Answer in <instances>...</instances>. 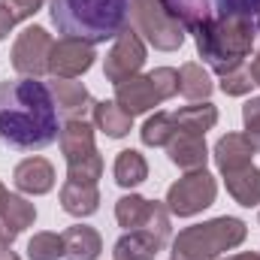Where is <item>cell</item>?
<instances>
[{"label": "cell", "instance_id": "1", "mask_svg": "<svg viewBox=\"0 0 260 260\" xmlns=\"http://www.w3.org/2000/svg\"><path fill=\"white\" fill-rule=\"evenodd\" d=\"M58 109L40 79L0 82V142L15 151H43L58 139Z\"/></svg>", "mask_w": 260, "mask_h": 260}, {"label": "cell", "instance_id": "2", "mask_svg": "<svg viewBox=\"0 0 260 260\" xmlns=\"http://www.w3.org/2000/svg\"><path fill=\"white\" fill-rule=\"evenodd\" d=\"M257 27L260 21L251 15H239V12L221 15L218 12L194 30L197 52L209 70L224 76V73L242 67V61L251 55L254 40H257Z\"/></svg>", "mask_w": 260, "mask_h": 260}, {"label": "cell", "instance_id": "3", "mask_svg": "<svg viewBox=\"0 0 260 260\" xmlns=\"http://www.w3.org/2000/svg\"><path fill=\"white\" fill-rule=\"evenodd\" d=\"M52 24L64 37L97 46L127 30L130 0H52Z\"/></svg>", "mask_w": 260, "mask_h": 260}, {"label": "cell", "instance_id": "4", "mask_svg": "<svg viewBox=\"0 0 260 260\" xmlns=\"http://www.w3.org/2000/svg\"><path fill=\"white\" fill-rule=\"evenodd\" d=\"M248 227L242 218L221 215L179 230V236L173 239V260H221V254L242 245Z\"/></svg>", "mask_w": 260, "mask_h": 260}, {"label": "cell", "instance_id": "5", "mask_svg": "<svg viewBox=\"0 0 260 260\" xmlns=\"http://www.w3.org/2000/svg\"><path fill=\"white\" fill-rule=\"evenodd\" d=\"M130 24L157 52H176L185 43V27L164 9L160 0H130Z\"/></svg>", "mask_w": 260, "mask_h": 260}, {"label": "cell", "instance_id": "6", "mask_svg": "<svg viewBox=\"0 0 260 260\" xmlns=\"http://www.w3.org/2000/svg\"><path fill=\"white\" fill-rule=\"evenodd\" d=\"M218 197V182L212 173L206 170H197V173H188L182 176L179 182L170 185L167 191V209L170 215H179V218H194L203 209H209Z\"/></svg>", "mask_w": 260, "mask_h": 260}, {"label": "cell", "instance_id": "7", "mask_svg": "<svg viewBox=\"0 0 260 260\" xmlns=\"http://www.w3.org/2000/svg\"><path fill=\"white\" fill-rule=\"evenodd\" d=\"M52 46H55V40L49 37L46 27H40V24L24 27L12 43V67H15V73H21L27 79H40L43 73H49Z\"/></svg>", "mask_w": 260, "mask_h": 260}, {"label": "cell", "instance_id": "8", "mask_svg": "<svg viewBox=\"0 0 260 260\" xmlns=\"http://www.w3.org/2000/svg\"><path fill=\"white\" fill-rule=\"evenodd\" d=\"M145 58H148L145 40L136 30L127 27L124 34L115 37V43H112V49H109V55L103 61V76L112 85H118V82H124L130 76H139V70L145 67Z\"/></svg>", "mask_w": 260, "mask_h": 260}, {"label": "cell", "instance_id": "9", "mask_svg": "<svg viewBox=\"0 0 260 260\" xmlns=\"http://www.w3.org/2000/svg\"><path fill=\"white\" fill-rule=\"evenodd\" d=\"M94 46L85 43V40H76V37H61L55 46H52V55H49V73L55 79H76L82 73H88L94 67Z\"/></svg>", "mask_w": 260, "mask_h": 260}, {"label": "cell", "instance_id": "10", "mask_svg": "<svg viewBox=\"0 0 260 260\" xmlns=\"http://www.w3.org/2000/svg\"><path fill=\"white\" fill-rule=\"evenodd\" d=\"M115 103H118L127 115L136 118V115L154 109V106L164 103V100H160V94H157L151 76H130V79H124V82L115 85Z\"/></svg>", "mask_w": 260, "mask_h": 260}, {"label": "cell", "instance_id": "11", "mask_svg": "<svg viewBox=\"0 0 260 260\" xmlns=\"http://www.w3.org/2000/svg\"><path fill=\"white\" fill-rule=\"evenodd\" d=\"M49 91H52V100H55V109L58 115L70 118H85L88 112H94V100L88 94V88L82 82H73V79H52L49 82Z\"/></svg>", "mask_w": 260, "mask_h": 260}, {"label": "cell", "instance_id": "12", "mask_svg": "<svg viewBox=\"0 0 260 260\" xmlns=\"http://www.w3.org/2000/svg\"><path fill=\"white\" fill-rule=\"evenodd\" d=\"M12 182L21 194L30 197H43L55 188V167L46 157H24L21 164H15L12 170Z\"/></svg>", "mask_w": 260, "mask_h": 260}, {"label": "cell", "instance_id": "13", "mask_svg": "<svg viewBox=\"0 0 260 260\" xmlns=\"http://www.w3.org/2000/svg\"><path fill=\"white\" fill-rule=\"evenodd\" d=\"M221 176L224 173H233V170H242L248 164H254V145L248 142L245 133H227L215 142V151H212Z\"/></svg>", "mask_w": 260, "mask_h": 260}, {"label": "cell", "instance_id": "14", "mask_svg": "<svg viewBox=\"0 0 260 260\" xmlns=\"http://www.w3.org/2000/svg\"><path fill=\"white\" fill-rule=\"evenodd\" d=\"M170 151V160L185 170V173H197V170H206V160H209V148H206V139L197 136V133H176L167 145Z\"/></svg>", "mask_w": 260, "mask_h": 260}, {"label": "cell", "instance_id": "15", "mask_svg": "<svg viewBox=\"0 0 260 260\" xmlns=\"http://www.w3.org/2000/svg\"><path fill=\"white\" fill-rule=\"evenodd\" d=\"M58 142H61V151H64V160H82V157H91L97 151L94 145V124H88L85 118H70L61 133H58Z\"/></svg>", "mask_w": 260, "mask_h": 260}, {"label": "cell", "instance_id": "16", "mask_svg": "<svg viewBox=\"0 0 260 260\" xmlns=\"http://www.w3.org/2000/svg\"><path fill=\"white\" fill-rule=\"evenodd\" d=\"M64 260H97L103 251V239L88 224H73L64 233Z\"/></svg>", "mask_w": 260, "mask_h": 260}, {"label": "cell", "instance_id": "17", "mask_svg": "<svg viewBox=\"0 0 260 260\" xmlns=\"http://www.w3.org/2000/svg\"><path fill=\"white\" fill-rule=\"evenodd\" d=\"M91 118H94V130L106 133L109 139H124L130 130H133V115H127L115 100H100V103H94Z\"/></svg>", "mask_w": 260, "mask_h": 260}, {"label": "cell", "instance_id": "18", "mask_svg": "<svg viewBox=\"0 0 260 260\" xmlns=\"http://www.w3.org/2000/svg\"><path fill=\"white\" fill-rule=\"evenodd\" d=\"M224 185H227V194L245 209L260 203V170L254 164L233 170V173H224Z\"/></svg>", "mask_w": 260, "mask_h": 260}, {"label": "cell", "instance_id": "19", "mask_svg": "<svg viewBox=\"0 0 260 260\" xmlns=\"http://www.w3.org/2000/svg\"><path fill=\"white\" fill-rule=\"evenodd\" d=\"M61 209L73 218H88L100 209V191L97 185H82V182H64L61 188Z\"/></svg>", "mask_w": 260, "mask_h": 260}, {"label": "cell", "instance_id": "20", "mask_svg": "<svg viewBox=\"0 0 260 260\" xmlns=\"http://www.w3.org/2000/svg\"><path fill=\"white\" fill-rule=\"evenodd\" d=\"M157 251H164V245L157 239H151L145 230H127L112 245V257L115 260H154Z\"/></svg>", "mask_w": 260, "mask_h": 260}, {"label": "cell", "instance_id": "21", "mask_svg": "<svg viewBox=\"0 0 260 260\" xmlns=\"http://www.w3.org/2000/svg\"><path fill=\"white\" fill-rule=\"evenodd\" d=\"M173 121L179 133H197V136H206V130H212L218 124V109L215 103L203 100V103H194V106H182L179 112H173Z\"/></svg>", "mask_w": 260, "mask_h": 260}, {"label": "cell", "instance_id": "22", "mask_svg": "<svg viewBox=\"0 0 260 260\" xmlns=\"http://www.w3.org/2000/svg\"><path fill=\"white\" fill-rule=\"evenodd\" d=\"M212 88H215V82H212L209 70L203 64H194V61L182 64V70H179V94H182L185 100L203 103V100H209Z\"/></svg>", "mask_w": 260, "mask_h": 260}, {"label": "cell", "instance_id": "23", "mask_svg": "<svg viewBox=\"0 0 260 260\" xmlns=\"http://www.w3.org/2000/svg\"><path fill=\"white\" fill-rule=\"evenodd\" d=\"M160 3H164V9H167L185 30H191V34H194L200 24H206V21L212 18L209 0H160Z\"/></svg>", "mask_w": 260, "mask_h": 260}, {"label": "cell", "instance_id": "24", "mask_svg": "<svg viewBox=\"0 0 260 260\" xmlns=\"http://www.w3.org/2000/svg\"><path fill=\"white\" fill-rule=\"evenodd\" d=\"M112 173H115V182L121 188H136V185H142L148 179V164L136 148H124V151H118Z\"/></svg>", "mask_w": 260, "mask_h": 260}, {"label": "cell", "instance_id": "25", "mask_svg": "<svg viewBox=\"0 0 260 260\" xmlns=\"http://www.w3.org/2000/svg\"><path fill=\"white\" fill-rule=\"evenodd\" d=\"M0 218L6 221V227H9L15 236H21V233L37 221V209H34V203H27L24 197L9 194L6 206H3V212H0Z\"/></svg>", "mask_w": 260, "mask_h": 260}, {"label": "cell", "instance_id": "26", "mask_svg": "<svg viewBox=\"0 0 260 260\" xmlns=\"http://www.w3.org/2000/svg\"><path fill=\"white\" fill-rule=\"evenodd\" d=\"M179 133L176 127V121H173V115L170 112H154L142 130H139V136H142V142L148 145V148H164V145H170V139Z\"/></svg>", "mask_w": 260, "mask_h": 260}, {"label": "cell", "instance_id": "27", "mask_svg": "<svg viewBox=\"0 0 260 260\" xmlns=\"http://www.w3.org/2000/svg\"><path fill=\"white\" fill-rule=\"evenodd\" d=\"M148 203L151 200H145V197H139V194H124L115 203V221L124 230H139L142 221H145V215H148Z\"/></svg>", "mask_w": 260, "mask_h": 260}, {"label": "cell", "instance_id": "28", "mask_svg": "<svg viewBox=\"0 0 260 260\" xmlns=\"http://www.w3.org/2000/svg\"><path fill=\"white\" fill-rule=\"evenodd\" d=\"M139 230H145L151 239H157L160 245H167V242L173 239V224H170V209H167V203L151 200V203H148V215H145V221H142Z\"/></svg>", "mask_w": 260, "mask_h": 260}, {"label": "cell", "instance_id": "29", "mask_svg": "<svg viewBox=\"0 0 260 260\" xmlns=\"http://www.w3.org/2000/svg\"><path fill=\"white\" fill-rule=\"evenodd\" d=\"M64 257V236L61 233H34L27 242V260H61Z\"/></svg>", "mask_w": 260, "mask_h": 260}, {"label": "cell", "instance_id": "30", "mask_svg": "<svg viewBox=\"0 0 260 260\" xmlns=\"http://www.w3.org/2000/svg\"><path fill=\"white\" fill-rule=\"evenodd\" d=\"M103 176V157L100 151H94L91 157L73 160L67 164V182H82V185H97V179Z\"/></svg>", "mask_w": 260, "mask_h": 260}, {"label": "cell", "instance_id": "31", "mask_svg": "<svg viewBox=\"0 0 260 260\" xmlns=\"http://www.w3.org/2000/svg\"><path fill=\"white\" fill-rule=\"evenodd\" d=\"M218 88H221L227 97H245V94L254 88L251 70H245V67H236V70L224 73V76H221V82H218Z\"/></svg>", "mask_w": 260, "mask_h": 260}, {"label": "cell", "instance_id": "32", "mask_svg": "<svg viewBox=\"0 0 260 260\" xmlns=\"http://www.w3.org/2000/svg\"><path fill=\"white\" fill-rule=\"evenodd\" d=\"M148 76H151V82H154L160 100H170V97L179 94V70H173V67H157V70H151Z\"/></svg>", "mask_w": 260, "mask_h": 260}, {"label": "cell", "instance_id": "33", "mask_svg": "<svg viewBox=\"0 0 260 260\" xmlns=\"http://www.w3.org/2000/svg\"><path fill=\"white\" fill-rule=\"evenodd\" d=\"M215 9H218L221 15H227V12H239V15H251V18H257L260 15V0H215Z\"/></svg>", "mask_w": 260, "mask_h": 260}, {"label": "cell", "instance_id": "34", "mask_svg": "<svg viewBox=\"0 0 260 260\" xmlns=\"http://www.w3.org/2000/svg\"><path fill=\"white\" fill-rule=\"evenodd\" d=\"M46 3H52V0H3V6L12 12V18H15V21H24V18L37 15Z\"/></svg>", "mask_w": 260, "mask_h": 260}, {"label": "cell", "instance_id": "35", "mask_svg": "<svg viewBox=\"0 0 260 260\" xmlns=\"http://www.w3.org/2000/svg\"><path fill=\"white\" fill-rule=\"evenodd\" d=\"M242 121H245V127L260 124V97H251V100L242 106Z\"/></svg>", "mask_w": 260, "mask_h": 260}, {"label": "cell", "instance_id": "36", "mask_svg": "<svg viewBox=\"0 0 260 260\" xmlns=\"http://www.w3.org/2000/svg\"><path fill=\"white\" fill-rule=\"evenodd\" d=\"M12 24H15L12 12H9V9H6L3 3H0V43H3V40H6V37L12 34Z\"/></svg>", "mask_w": 260, "mask_h": 260}, {"label": "cell", "instance_id": "37", "mask_svg": "<svg viewBox=\"0 0 260 260\" xmlns=\"http://www.w3.org/2000/svg\"><path fill=\"white\" fill-rule=\"evenodd\" d=\"M15 239H18V236H15V233L6 227V221L0 218V248H12V242H15Z\"/></svg>", "mask_w": 260, "mask_h": 260}, {"label": "cell", "instance_id": "38", "mask_svg": "<svg viewBox=\"0 0 260 260\" xmlns=\"http://www.w3.org/2000/svg\"><path fill=\"white\" fill-rule=\"evenodd\" d=\"M245 136H248V142L254 145V151H260V124H251V127H245Z\"/></svg>", "mask_w": 260, "mask_h": 260}, {"label": "cell", "instance_id": "39", "mask_svg": "<svg viewBox=\"0 0 260 260\" xmlns=\"http://www.w3.org/2000/svg\"><path fill=\"white\" fill-rule=\"evenodd\" d=\"M251 79H254V85L260 88V52L251 58Z\"/></svg>", "mask_w": 260, "mask_h": 260}, {"label": "cell", "instance_id": "40", "mask_svg": "<svg viewBox=\"0 0 260 260\" xmlns=\"http://www.w3.org/2000/svg\"><path fill=\"white\" fill-rule=\"evenodd\" d=\"M221 260H260V254H254V251H239V254H230V257H221Z\"/></svg>", "mask_w": 260, "mask_h": 260}, {"label": "cell", "instance_id": "41", "mask_svg": "<svg viewBox=\"0 0 260 260\" xmlns=\"http://www.w3.org/2000/svg\"><path fill=\"white\" fill-rule=\"evenodd\" d=\"M0 260H21V257H18L12 248H0Z\"/></svg>", "mask_w": 260, "mask_h": 260}, {"label": "cell", "instance_id": "42", "mask_svg": "<svg viewBox=\"0 0 260 260\" xmlns=\"http://www.w3.org/2000/svg\"><path fill=\"white\" fill-rule=\"evenodd\" d=\"M6 200H9V191H6V185L0 182V212H3V206H6Z\"/></svg>", "mask_w": 260, "mask_h": 260}, {"label": "cell", "instance_id": "43", "mask_svg": "<svg viewBox=\"0 0 260 260\" xmlns=\"http://www.w3.org/2000/svg\"><path fill=\"white\" fill-rule=\"evenodd\" d=\"M257 18H260V15H257Z\"/></svg>", "mask_w": 260, "mask_h": 260}]
</instances>
